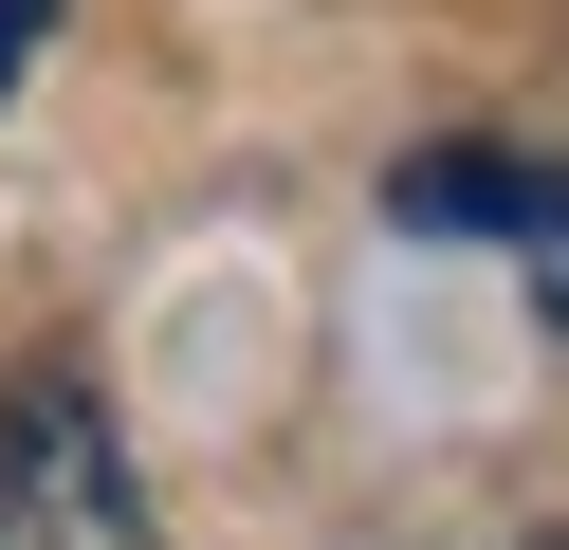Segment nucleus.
<instances>
[{
	"instance_id": "f257e3e1",
	"label": "nucleus",
	"mask_w": 569,
	"mask_h": 550,
	"mask_svg": "<svg viewBox=\"0 0 569 550\" xmlns=\"http://www.w3.org/2000/svg\"><path fill=\"white\" fill-rule=\"evenodd\" d=\"M0 550H166L148 532V477H129L111 403H92L74 367L0 386Z\"/></svg>"
},
{
	"instance_id": "f03ea898",
	"label": "nucleus",
	"mask_w": 569,
	"mask_h": 550,
	"mask_svg": "<svg viewBox=\"0 0 569 550\" xmlns=\"http://www.w3.org/2000/svg\"><path fill=\"white\" fill-rule=\"evenodd\" d=\"M551 166H515V147H405V166H386V220H405V239H515V202Z\"/></svg>"
},
{
	"instance_id": "7ed1b4c3",
	"label": "nucleus",
	"mask_w": 569,
	"mask_h": 550,
	"mask_svg": "<svg viewBox=\"0 0 569 550\" xmlns=\"http://www.w3.org/2000/svg\"><path fill=\"white\" fill-rule=\"evenodd\" d=\"M515 276H532V312L569 330V166H551V183L515 202Z\"/></svg>"
},
{
	"instance_id": "20e7f679",
	"label": "nucleus",
	"mask_w": 569,
	"mask_h": 550,
	"mask_svg": "<svg viewBox=\"0 0 569 550\" xmlns=\"http://www.w3.org/2000/svg\"><path fill=\"white\" fill-rule=\"evenodd\" d=\"M56 37V0H0V92H19V56Z\"/></svg>"
},
{
	"instance_id": "39448f33",
	"label": "nucleus",
	"mask_w": 569,
	"mask_h": 550,
	"mask_svg": "<svg viewBox=\"0 0 569 550\" xmlns=\"http://www.w3.org/2000/svg\"><path fill=\"white\" fill-rule=\"evenodd\" d=\"M551 550H569V532H551Z\"/></svg>"
}]
</instances>
